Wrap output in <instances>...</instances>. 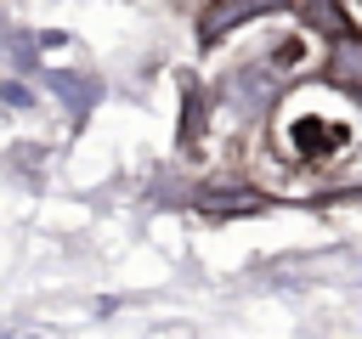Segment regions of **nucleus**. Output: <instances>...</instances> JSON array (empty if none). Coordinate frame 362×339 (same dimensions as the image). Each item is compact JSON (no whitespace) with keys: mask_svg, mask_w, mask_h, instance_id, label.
<instances>
[{"mask_svg":"<svg viewBox=\"0 0 362 339\" xmlns=\"http://www.w3.org/2000/svg\"><path fill=\"white\" fill-rule=\"evenodd\" d=\"M272 153L283 170L311 175V181H339L351 158H362V107L351 90L328 85H294L272 107Z\"/></svg>","mask_w":362,"mask_h":339,"instance_id":"nucleus-1","label":"nucleus"},{"mask_svg":"<svg viewBox=\"0 0 362 339\" xmlns=\"http://www.w3.org/2000/svg\"><path fill=\"white\" fill-rule=\"evenodd\" d=\"M328 79L339 90H362V40L356 34H339L328 45Z\"/></svg>","mask_w":362,"mask_h":339,"instance_id":"nucleus-2","label":"nucleus"}]
</instances>
